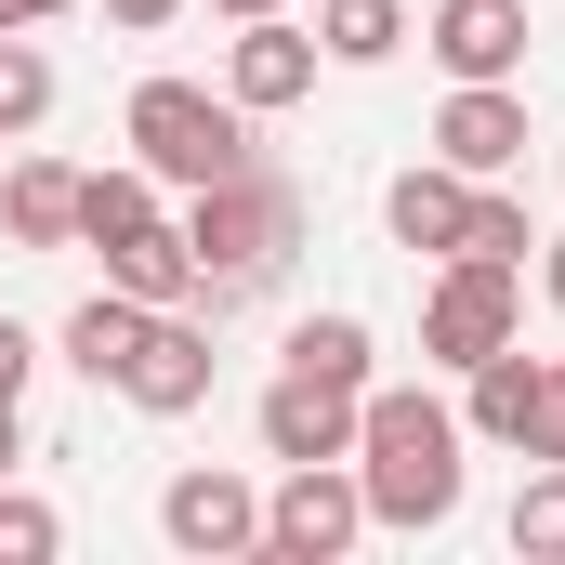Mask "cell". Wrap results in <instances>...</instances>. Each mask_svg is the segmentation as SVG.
I'll list each match as a JSON object with an SVG mask.
<instances>
[{"label": "cell", "instance_id": "cell-19", "mask_svg": "<svg viewBox=\"0 0 565 565\" xmlns=\"http://www.w3.org/2000/svg\"><path fill=\"white\" fill-rule=\"evenodd\" d=\"M513 553L565 565V460H526V487H513Z\"/></svg>", "mask_w": 565, "mask_h": 565}, {"label": "cell", "instance_id": "cell-3", "mask_svg": "<svg viewBox=\"0 0 565 565\" xmlns=\"http://www.w3.org/2000/svg\"><path fill=\"white\" fill-rule=\"evenodd\" d=\"M79 250H106V289L132 302H198V250L184 224L158 211V171H79Z\"/></svg>", "mask_w": 565, "mask_h": 565}, {"label": "cell", "instance_id": "cell-5", "mask_svg": "<svg viewBox=\"0 0 565 565\" xmlns=\"http://www.w3.org/2000/svg\"><path fill=\"white\" fill-rule=\"evenodd\" d=\"M500 342H526V264H473V250H447L422 289V369H473V355H500Z\"/></svg>", "mask_w": 565, "mask_h": 565}, {"label": "cell", "instance_id": "cell-14", "mask_svg": "<svg viewBox=\"0 0 565 565\" xmlns=\"http://www.w3.org/2000/svg\"><path fill=\"white\" fill-rule=\"evenodd\" d=\"M382 224H395V250H460V224H473V171H447V158H408L395 184H382Z\"/></svg>", "mask_w": 565, "mask_h": 565}, {"label": "cell", "instance_id": "cell-23", "mask_svg": "<svg viewBox=\"0 0 565 565\" xmlns=\"http://www.w3.org/2000/svg\"><path fill=\"white\" fill-rule=\"evenodd\" d=\"M526 460H565V355H540V434H526Z\"/></svg>", "mask_w": 565, "mask_h": 565}, {"label": "cell", "instance_id": "cell-12", "mask_svg": "<svg viewBox=\"0 0 565 565\" xmlns=\"http://www.w3.org/2000/svg\"><path fill=\"white\" fill-rule=\"evenodd\" d=\"M316 66H329V53H316V26H289V13H250V26L224 40V93H237L250 119L302 106V93H316Z\"/></svg>", "mask_w": 565, "mask_h": 565}, {"label": "cell", "instance_id": "cell-21", "mask_svg": "<svg viewBox=\"0 0 565 565\" xmlns=\"http://www.w3.org/2000/svg\"><path fill=\"white\" fill-rule=\"evenodd\" d=\"M460 250H473V264H526V250H540V237H526V198H513V171H500V184H473V224H460Z\"/></svg>", "mask_w": 565, "mask_h": 565}, {"label": "cell", "instance_id": "cell-18", "mask_svg": "<svg viewBox=\"0 0 565 565\" xmlns=\"http://www.w3.org/2000/svg\"><path fill=\"white\" fill-rule=\"evenodd\" d=\"M422 26H408V0H316V53L329 66H395Z\"/></svg>", "mask_w": 565, "mask_h": 565}, {"label": "cell", "instance_id": "cell-28", "mask_svg": "<svg viewBox=\"0 0 565 565\" xmlns=\"http://www.w3.org/2000/svg\"><path fill=\"white\" fill-rule=\"evenodd\" d=\"M540 302L565 316V237H540Z\"/></svg>", "mask_w": 565, "mask_h": 565}, {"label": "cell", "instance_id": "cell-2", "mask_svg": "<svg viewBox=\"0 0 565 565\" xmlns=\"http://www.w3.org/2000/svg\"><path fill=\"white\" fill-rule=\"evenodd\" d=\"M184 250H198V302L224 316V302H250V289H277V264L302 250V184L289 171H224V184H198V211H184Z\"/></svg>", "mask_w": 565, "mask_h": 565}, {"label": "cell", "instance_id": "cell-4", "mask_svg": "<svg viewBox=\"0 0 565 565\" xmlns=\"http://www.w3.org/2000/svg\"><path fill=\"white\" fill-rule=\"evenodd\" d=\"M119 132H132V158L158 171V184H184V198L264 158V145H250V106H237V93H211V79H145Z\"/></svg>", "mask_w": 565, "mask_h": 565}, {"label": "cell", "instance_id": "cell-8", "mask_svg": "<svg viewBox=\"0 0 565 565\" xmlns=\"http://www.w3.org/2000/svg\"><path fill=\"white\" fill-rule=\"evenodd\" d=\"M434 158L473 171V184L526 171V79H447V106H434Z\"/></svg>", "mask_w": 565, "mask_h": 565}, {"label": "cell", "instance_id": "cell-7", "mask_svg": "<svg viewBox=\"0 0 565 565\" xmlns=\"http://www.w3.org/2000/svg\"><path fill=\"white\" fill-rule=\"evenodd\" d=\"M158 540L184 565H237V553H264V487L237 473V460H184L171 487H158Z\"/></svg>", "mask_w": 565, "mask_h": 565}, {"label": "cell", "instance_id": "cell-22", "mask_svg": "<svg viewBox=\"0 0 565 565\" xmlns=\"http://www.w3.org/2000/svg\"><path fill=\"white\" fill-rule=\"evenodd\" d=\"M53 553H66V513L26 500V487H0V565H53Z\"/></svg>", "mask_w": 565, "mask_h": 565}, {"label": "cell", "instance_id": "cell-9", "mask_svg": "<svg viewBox=\"0 0 565 565\" xmlns=\"http://www.w3.org/2000/svg\"><path fill=\"white\" fill-rule=\"evenodd\" d=\"M355 382H316V369H277L264 382V408H250V434H264V460H355Z\"/></svg>", "mask_w": 565, "mask_h": 565}, {"label": "cell", "instance_id": "cell-16", "mask_svg": "<svg viewBox=\"0 0 565 565\" xmlns=\"http://www.w3.org/2000/svg\"><path fill=\"white\" fill-rule=\"evenodd\" d=\"M158 316H171V302H132V289H93V302L66 316V369L119 395V369H132V342H145V329H158Z\"/></svg>", "mask_w": 565, "mask_h": 565}, {"label": "cell", "instance_id": "cell-17", "mask_svg": "<svg viewBox=\"0 0 565 565\" xmlns=\"http://www.w3.org/2000/svg\"><path fill=\"white\" fill-rule=\"evenodd\" d=\"M277 369H316V382H355V395H369V382H382V342H369V316L329 302V316H289Z\"/></svg>", "mask_w": 565, "mask_h": 565}, {"label": "cell", "instance_id": "cell-1", "mask_svg": "<svg viewBox=\"0 0 565 565\" xmlns=\"http://www.w3.org/2000/svg\"><path fill=\"white\" fill-rule=\"evenodd\" d=\"M355 487H369V526L434 540V526L460 513V487H473L460 408H447L434 382H369V408H355Z\"/></svg>", "mask_w": 565, "mask_h": 565}, {"label": "cell", "instance_id": "cell-26", "mask_svg": "<svg viewBox=\"0 0 565 565\" xmlns=\"http://www.w3.org/2000/svg\"><path fill=\"white\" fill-rule=\"evenodd\" d=\"M53 13H79V0H0V40H26V26H53Z\"/></svg>", "mask_w": 565, "mask_h": 565}, {"label": "cell", "instance_id": "cell-25", "mask_svg": "<svg viewBox=\"0 0 565 565\" xmlns=\"http://www.w3.org/2000/svg\"><path fill=\"white\" fill-rule=\"evenodd\" d=\"M171 13H184V0H106V26H132V40H158Z\"/></svg>", "mask_w": 565, "mask_h": 565}, {"label": "cell", "instance_id": "cell-11", "mask_svg": "<svg viewBox=\"0 0 565 565\" xmlns=\"http://www.w3.org/2000/svg\"><path fill=\"white\" fill-rule=\"evenodd\" d=\"M119 408H145V422H184V408H211V329H198V302H171V316L132 342V369H119Z\"/></svg>", "mask_w": 565, "mask_h": 565}, {"label": "cell", "instance_id": "cell-15", "mask_svg": "<svg viewBox=\"0 0 565 565\" xmlns=\"http://www.w3.org/2000/svg\"><path fill=\"white\" fill-rule=\"evenodd\" d=\"M0 237L13 250H79V158H13L0 171Z\"/></svg>", "mask_w": 565, "mask_h": 565}, {"label": "cell", "instance_id": "cell-6", "mask_svg": "<svg viewBox=\"0 0 565 565\" xmlns=\"http://www.w3.org/2000/svg\"><path fill=\"white\" fill-rule=\"evenodd\" d=\"M355 540H369L355 460H277V487H264V565H342Z\"/></svg>", "mask_w": 565, "mask_h": 565}, {"label": "cell", "instance_id": "cell-10", "mask_svg": "<svg viewBox=\"0 0 565 565\" xmlns=\"http://www.w3.org/2000/svg\"><path fill=\"white\" fill-rule=\"evenodd\" d=\"M526 40H540L526 0H434L422 13V53L447 79H526Z\"/></svg>", "mask_w": 565, "mask_h": 565}, {"label": "cell", "instance_id": "cell-13", "mask_svg": "<svg viewBox=\"0 0 565 565\" xmlns=\"http://www.w3.org/2000/svg\"><path fill=\"white\" fill-rule=\"evenodd\" d=\"M460 434L526 460V434H540V355H526V342H500V355H473V369H460Z\"/></svg>", "mask_w": 565, "mask_h": 565}, {"label": "cell", "instance_id": "cell-27", "mask_svg": "<svg viewBox=\"0 0 565 565\" xmlns=\"http://www.w3.org/2000/svg\"><path fill=\"white\" fill-rule=\"evenodd\" d=\"M13 460H26V395H0V487H13Z\"/></svg>", "mask_w": 565, "mask_h": 565}, {"label": "cell", "instance_id": "cell-29", "mask_svg": "<svg viewBox=\"0 0 565 565\" xmlns=\"http://www.w3.org/2000/svg\"><path fill=\"white\" fill-rule=\"evenodd\" d=\"M211 13H237V26H250V13H289V0H211Z\"/></svg>", "mask_w": 565, "mask_h": 565}, {"label": "cell", "instance_id": "cell-20", "mask_svg": "<svg viewBox=\"0 0 565 565\" xmlns=\"http://www.w3.org/2000/svg\"><path fill=\"white\" fill-rule=\"evenodd\" d=\"M53 119V53L40 40H0V145H26Z\"/></svg>", "mask_w": 565, "mask_h": 565}, {"label": "cell", "instance_id": "cell-24", "mask_svg": "<svg viewBox=\"0 0 565 565\" xmlns=\"http://www.w3.org/2000/svg\"><path fill=\"white\" fill-rule=\"evenodd\" d=\"M26 369H40V342H26V329L0 316V395H26Z\"/></svg>", "mask_w": 565, "mask_h": 565}]
</instances>
